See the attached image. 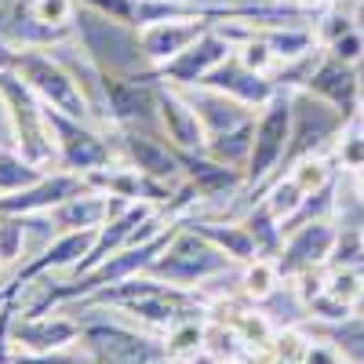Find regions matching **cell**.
I'll list each match as a JSON object with an SVG mask.
<instances>
[{
  "mask_svg": "<svg viewBox=\"0 0 364 364\" xmlns=\"http://www.w3.org/2000/svg\"><path fill=\"white\" fill-rule=\"evenodd\" d=\"M331 146H336V161H339L343 171H350V175L360 171L364 168V120L360 117H350Z\"/></svg>",
  "mask_w": 364,
  "mask_h": 364,
  "instance_id": "obj_30",
  "label": "cell"
},
{
  "mask_svg": "<svg viewBox=\"0 0 364 364\" xmlns=\"http://www.w3.org/2000/svg\"><path fill=\"white\" fill-rule=\"evenodd\" d=\"M288 135H291V91L281 87L273 102L262 106V117L255 120L252 157L245 164V190H262L277 178L288 149Z\"/></svg>",
  "mask_w": 364,
  "mask_h": 364,
  "instance_id": "obj_7",
  "label": "cell"
},
{
  "mask_svg": "<svg viewBox=\"0 0 364 364\" xmlns=\"http://www.w3.org/2000/svg\"><path fill=\"white\" fill-rule=\"evenodd\" d=\"M4 299H8V291H0V306H4Z\"/></svg>",
  "mask_w": 364,
  "mask_h": 364,
  "instance_id": "obj_47",
  "label": "cell"
},
{
  "mask_svg": "<svg viewBox=\"0 0 364 364\" xmlns=\"http://www.w3.org/2000/svg\"><path fill=\"white\" fill-rule=\"evenodd\" d=\"M357 117L364 120V87H360V102H357Z\"/></svg>",
  "mask_w": 364,
  "mask_h": 364,
  "instance_id": "obj_45",
  "label": "cell"
},
{
  "mask_svg": "<svg viewBox=\"0 0 364 364\" xmlns=\"http://www.w3.org/2000/svg\"><path fill=\"white\" fill-rule=\"evenodd\" d=\"M350 29H357V26H353V18H346L343 11H328V15H324V22L317 26V41L328 48L331 41H339L343 33H350Z\"/></svg>",
  "mask_w": 364,
  "mask_h": 364,
  "instance_id": "obj_40",
  "label": "cell"
},
{
  "mask_svg": "<svg viewBox=\"0 0 364 364\" xmlns=\"http://www.w3.org/2000/svg\"><path fill=\"white\" fill-rule=\"evenodd\" d=\"M29 11H33L44 26L70 29L73 26V11H77V0H29Z\"/></svg>",
  "mask_w": 364,
  "mask_h": 364,
  "instance_id": "obj_36",
  "label": "cell"
},
{
  "mask_svg": "<svg viewBox=\"0 0 364 364\" xmlns=\"http://www.w3.org/2000/svg\"><path fill=\"white\" fill-rule=\"evenodd\" d=\"M266 204H269V211H273L281 223H291V219L299 215V208L306 204V193L295 186L291 175H281V178H273L269 186H266Z\"/></svg>",
  "mask_w": 364,
  "mask_h": 364,
  "instance_id": "obj_31",
  "label": "cell"
},
{
  "mask_svg": "<svg viewBox=\"0 0 364 364\" xmlns=\"http://www.w3.org/2000/svg\"><path fill=\"white\" fill-rule=\"evenodd\" d=\"M95 237H99V230H73V233H58V240L48 248V252H41V255H33L18 273H15V281H11V288H26V284H33L37 277H44L48 269H73L87 252H91V245H95Z\"/></svg>",
  "mask_w": 364,
  "mask_h": 364,
  "instance_id": "obj_19",
  "label": "cell"
},
{
  "mask_svg": "<svg viewBox=\"0 0 364 364\" xmlns=\"http://www.w3.org/2000/svg\"><path fill=\"white\" fill-rule=\"evenodd\" d=\"M302 306H306L310 321H346L353 314V306H346V302H339L336 295H328V291L314 295L310 302H302Z\"/></svg>",
  "mask_w": 364,
  "mask_h": 364,
  "instance_id": "obj_37",
  "label": "cell"
},
{
  "mask_svg": "<svg viewBox=\"0 0 364 364\" xmlns=\"http://www.w3.org/2000/svg\"><path fill=\"white\" fill-rule=\"evenodd\" d=\"M353 310H357V314L364 317V291H360V299H357V306H353Z\"/></svg>",
  "mask_w": 364,
  "mask_h": 364,
  "instance_id": "obj_46",
  "label": "cell"
},
{
  "mask_svg": "<svg viewBox=\"0 0 364 364\" xmlns=\"http://www.w3.org/2000/svg\"><path fill=\"white\" fill-rule=\"evenodd\" d=\"M360 73L350 63H339V58H321V66L314 70V77L306 80V91L321 95L324 102H331L336 109H343L346 117H357V102H360Z\"/></svg>",
  "mask_w": 364,
  "mask_h": 364,
  "instance_id": "obj_20",
  "label": "cell"
},
{
  "mask_svg": "<svg viewBox=\"0 0 364 364\" xmlns=\"http://www.w3.org/2000/svg\"><path fill=\"white\" fill-rule=\"evenodd\" d=\"M200 84H204V87H215V91H226V95L240 99L245 106H266V102H273V95L281 91L266 73L248 70L237 55H230L223 66H215Z\"/></svg>",
  "mask_w": 364,
  "mask_h": 364,
  "instance_id": "obj_17",
  "label": "cell"
},
{
  "mask_svg": "<svg viewBox=\"0 0 364 364\" xmlns=\"http://www.w3.org/2000/svg\"><path fill=\"white\" fill-rule=\"evenodd\" d=\"M288 175L295 178V186L306 193V197H314V193H321V190L331 186V164H328L321 154H317V157H306V161H299ZM277 178H281V175H277Z\"/></svg>",
  "mask_w": 364,
  "mask_h": 364,
  "instance_id": "obj_33",
  "label": "cell"
},
{
  "mask_svg": "<svg viewBox=\"0 0 364 364\" xmlns=\"http://www.w3.org/2000/svg\"><path fill=\"white\" fill-rule=\"evenodd\" d=\"M204 328H208V321L204 317H190V321H178L175 328H168V339H164V346H168V360H193V357H200L204 353Z\"/></svg>",
  "mask_w": 364,
  "mask_h": 364,
  "instance_id": "obj_29",
  "label": "cell"
},
{
  "mask_svg": "<svg viewBox=\"0 0 364 364\" xmlns=\"http://www.w3.org/2000/svg\"><path fill=\"white\" fill-rule=\"evenodd\" d=\"M211 26L215 22H208V18H171V22H154V26L139 29V37H142V48L149 55V63L161 70L164 63L178 58Z\"/></svg>",
  "mask_w": 364,
  "mask_h": 364,
  "instance_id": "obj_21",
  "label": "cell"
},
{
  "mask_svg": "<svg viewBox=\"0 0 364 364\" xmlns=\"http://www.w3.org/2000/svg\"><path fill=\"white\" fill-rule=\"evenodd\" d=\"M336 245H339V230L328 219L299 223L295 230H288V240L277 255L281 277H299L306 269H324L331 262V255H336Z\"/></svg>",
  "mask_w": 364,
  "mask_h": 364,
  "instance_id": "obj_10",
  "label": "cell"
},
{
  "mask_svg": "<svg viewBox=\"0 0 364 364\" xmlns=\"http://www.w3.org/2000/svg\"><path fill=\"white\" fill-rule=\"evenodd\" d=\"M328 295H336L346 306H357V299L364 291V269H350V266H336L328 273V284H324Z\"/></svg>",
  "mask_w": 364,
  "mask_h": 364,
  "instance_id": "obj_35",
  "label": "cell"
},
{
  "mask_svg": "<svg viewBox=\"0 0 364 364\" xmlns=\"http://www.w3.org/2000/svg\"><path fill=\"white\" fill-rule=\"evenodd\" d=\"M230 266H237L226 252H219L211 240H204L200 233L178 226V233L171 237V245L149 262V277L157 281H168V284H178V288H197L211 277L226 273Z\"/></svg>",
  "mask_w": 364,
  "mask_h": 364,
  "instance_id": "obj_6",
  "label": "cell"
},
{
  "mask_svg": "<svg viewBox=\"0 0 364 364\" xmlns=\"http://www.w3.org/2000/svg\"><path fill=\"white\" fill-rule=\"evenodd\" d=\"M233 55V41L223 33L219 26H211V29H204V33L182 51L178 58H171V63H164L161 70H157V80H164V84H175V87H193V84H200L215 66H223L226 58Z\"/></svg>",
  "mask_w": 364,
  "mask_h": 364,
  "instance_id": "obj_12",
  "label": "cell"
},
{
  "mask_svg": "<svg viewBox=\"0 0 364 364\" xmlns=\"http://www.w3.org/2000/svg\"><path fill=\"white\" fill-rule=\"evenodd\" d=\"M102 99L117 128H149L157 117V77H102Z\"/></svg>",
  "mask_w": 364,
  "mask_h": 364,
  "instance_id": "obj_11",
  "label": "cell"
},
{
  "mask_svg": "<svg viewBox=\"0 0 364 364\" xmlns=\"http://www.w3.org/2000/svg\"><path fill=\"white\" fill-rule=\"evenodd\" d=\"M182 226L200 233L204 240H211L219 252H226L237 266H245L252 259H259V248H255V240L252 233L245 230V223H208V219H182Z\"/></svg>",
  "mask_w": 364,
  "mask_h": 364,
  "instance_id": "obj_23",
  "label": "cell"
},
{
  "mask_svg": "<svg viewBox=\"0 0 364 364\" xmlns=\"http://www.w3.org/2000/svg\"><path fill=\"white\" fill-rule=\"evenodd\" d=\"M178 157H182V175L200 190V197H219V193L245 190V168L223 164L208 154H182V149H178Z\"/></svg>",
  "mask_w": 364,
  "mask_h": 364,
  "instance_id": "obj_22",
  "label": "cell"
},
{
  "mask_svg": "<svg viewBox=\"0 0 364 364\" xmlns=\"http://www.w3.org/2000/svg\"><path fill=\"white\" fill-rule=\"evenodd\" d=\"M310 339L331 343L346 364H364V317L353 310L346 321H310L306 324Z\"/></svg>",
  "mask_w": 364,
  "mask_h": 364,
  "instance_id": "obj_24",
  "label": "cell"
},
{
  "mask_svg": "<svg viewBox=\"0 0 364 364\" xmlns=\"http://www.w3.org/2000/svg\"><path fill=\"white\" fill-rule=\"evenodd\" d=\"M0 66L15 70L29 87L37 91V99L66 117L87 120L91 124V99L80 91V80L73 77V70L55 55H44L41 48H11L0 41Z\"/></svg>",
  "mask_w": 364,
  "mask_h": 364,
  "instance_id": "obj_3",
  "label": "cell"
},
{
  "mask_svg": "<svg viewBox=\"0 0 364 364\" xmlns=\"http://www.w3.org/2000/svg\"><path fill=\"white\" fill-rule=\"evenodd\" d=\"M328 55H331V58H339V63L357 66L360 58H364V33H360V29H350V33H343L339 41H331V44H328Z\"/></svg>",
  "mask_w": 364,
  "mask_h": 364,
  "instance_id": "obj_38",
  "label": "cell"
},
{
  "mask_svg": "<svg viewBox=\"0 0 364 364\" xmlns=\"http://www.w3.org/2000/svg\"><path fill=\"white\" fill-rule=\"evenodd\" d=\"M0 364H11V360H0Z\"/></svg>",
  "mask_w": 364,
  "mask_h": 364,
  "instance_id": "obj_50",
  "label": "cell"
},
{
  "mask_svg": "<svg viewBox=\"0 0 364 364\" xmlns=\"http://www.w3.org/2000/svg\"><path fill=\"white\" fill-rule=\"evenodd\" d=\"M157 120L175 149H182V154H204L208 132L200 124L197 109L190 106V99L182 95V87L157 80Z\"/></svg>",
  "mask_w": 364,
  "mask_h": 364,
  "instance_id": "obj_14",
  "label": "cell"
},
{
  "mask_svg": "<svg viewBox=\"0 0 364 364\" xmlns=\"http://www.w3.org/2000/svg\"><path fill=\"white\" fill-rule=\"evenodd\" d=\"M281 284H284V277H281V269H277V259L259 255V259L245 262V269H240V295L252 299V302L273 299Z\"/></svg>",
  "mask_w": 364,
  "mask_h": 364,
  "instance_id": "obj_27",
  "label": "cell"
},
{
  "mask_svg": "<svg viewBox=\"0 0 364 364\" xmlns=\"http://www.w3.org/2000/svg\"><path fill=\"white\" fill-rule=\"evenodd\" d=\"M240 223H245V230L252 233L259 255H266V259H277V255H281V248H284V223L273 215L266 200L252 204L248 215L240 219Z\"/></svg>",
  "mask_w": 364,
  "mask_h": 364,
  "instance_id": "obj_25",
  "label": "cell"
},
{
  "mask_svg": "<svg viewBox=\"0 0 364 364\" xmlns=\"http://www.w3.org/2000/svg\"><path fill=\"white\" fill-rule=\"evenodd\" d=\"M273 4H284V0H273Z\"/></svg>",
  "mask_w": 364,
  "mask_h": 364,
  "instance_id": "obj_49",
  "label": "cell"
},
{
  "mask_svg": "<svg viewBox=\"0 0 364 364\" xmlns=\"http://www.w3.org/2000/svg\"><path fill=\"white\" fill-rule=\"evenodd\" d=\"M252 142H255V120H248V124H240L233 132H223V135H211L204 154L215 157L223 164H233V168H245L248 157H252Z\"/></svg>",
  "mask_w": 364,
  "mask_h": 364,
  "instance_id": "obj_26",
  "label": "cell"
},
{
  "mask_svg": "<svg viewBox=\"0 0 364 364\" xmlns=\"http://www.w3.org/2000/svg\"><path fill=\"white\" fill-rule=\"evenodd\" d=\"M0 223H4V215H0Z\"/></svg>",
  "mask_w": 364,
  "mask_h": 364,
  "instance_id": "obj_51",
  "label": "cell"
},
{
  "mask_svg": "<svg viewBox=\"0 0 364 364\" xmlns=\"http://www.w3.org/2000/svg\"><path fill=\"white\" fill-rule=\"evenodd\" d=\"M230 324L237 328V336L245 339L248 346H269L273 331H277V328L269 324V317H266V314H259V310H237V306H233Z\"/></svg>",
  "mask_w": 364,
  "mask_h": 364,
  "instance_id": "obj_34",
  "label": "cell"
},
{
  "mask_svg": "<svg viewBox=\"0 0 364 364\" xmlns=\"http://www.w3.org/2000/svg\"><path fill=\"white\" fill-rule=\"evenodd\" d=\"M353 193L364 200V168H360V171H353Z\"/></svg>",
  "mask_w": 364,
  "mask_h": 364,
  "instance_id": "obj_44",
  "label": "cell"
},
{
  "mask_svg": "<svg viewBox=\"0 0 364 364\" xmlns=\"http://www.w3.org/2000/svg\"><path fill=\"white\" fill-rule=\"evenodd\" d=\"M120 306L124 314H132L135 321L149 324V328H175L178 321H190V317H200V299L193 288H178V284H168V281H157L149 273H139L132 281H120V284H109V288H99L91 291L87 299H80V310L84 306Z\"/></svg>",
  "mask_w": 364,
  "mask_h": 364,
  "instance_id": "obj_2",
  "label": "cell"
},
{
  "mask_svg": "<svg viewBox=\"0 0 364 364\" xmlns=\"http://www.w3.org/2000/svg\"><path fill=\"white\" fill-rule=\"evenodd\" d=\"M87 178L77 171H55L44 175L37 186H26L18 193H0V215L8 219H26V215H41V211H55L58 204H66L80 193H87Z\"/></svg>",
  "mask_w": 364,
  "mask_h": 364,
  "instance_id": "obj_13",
  "label": "cell"
},
{
  "mask_svg": "<svg viewBox=\"0 0 364 364\" xmlns=\"http://www.w3.org/2000/svg\"><path fill=\"white\" fill-rule=\"evenodd\" d=\"M80 339V321L73 317H22L11 324V343L26 353H55L70 350Z\"/></svg>",
  "mask_w": 364,
  "mask_h": 364,
  "instance_id": "obj_18",
  "label": "cell"
},
{
  "mask_svg": "<svg viewBox=\"0 0 364 364\" xmlns=\"http://www.w3.org/2000/svg\"><path fill=\"white\" fill-rule=\"evenodd\" d=\"M302 364H343V353L331 343H324V339H314L306 357H302Z\"/></svg>",
  "mask_w": 364,
  "mask_h": 364,
  "instance_id": "obj_41",
  "label": "cell"
},
{
  "mask_svg": "<svg viewBox=\"0 0 364 364\" xmlns=\"http://www.w3.org/2000/svg\"><path fill=\"white\" fill-rule=\"evenodd\" d=\"M80 343L91 364H168V346L161 339L113 321H80Z\"/></svg>",
  "mask_w": 364,
  "mask_h": 364,
  "instance_id": "obj_8",
  "label": "cell"
},
{
  "mask_svg": "<svg viewBox=\"0 0 364 364\" xmlns=\"http://www.w3.org/2000/svg\"><path fill=\"white\" fill-rule=\"evenodd\" d=\"M0 273H4V259H0Z\"/></svg>",
  "mask_w": 364,
  "mask_h": 364,
  "instance_id": "obj_48",
  "label": "cell"
},
{
  "mask_svg": "<svg viewBox=\"0 0 364 364\" xmlns=\"http://www.w3.org/2000/svg\"><path fill=\"white\" fill-rule=\"evenodd\" d=\"M48 171L33 161H26L18 149H0V193H18L26 186H37Z\"/></svg>",
  "mask_w": 364,
  "mask_h": 364,
  "instance_id": "obj_28",
  "label": "cell"
},
{
  "mask_svg": "<svg viewBox=\"0 0 364 364\" xmlns=\"http://www.w3.org/2000/svg\"><path fill=\"white\" fill-rule=\"evenodd\" d=\"M73 37L80 41L84 58L102 77H157V66L149 63L139 29L128 22L109 18L87 4H77Z\"/></svg>",
  "mask_w": 364,
  "mask_h": 364,
  "instance_id": "obj_1",
  "label": "cell"
},
{
  "mask_svg": "<svg viewBox=\"0 0 364 364\" xmlns=\"http://www.w3.org/2000/svg\"><path fill=\"white\" fill-rule=\"evenodd\" d=\"M350 18H353V26L364 33V0H357V8H353V15H350Z\"/></svg>",
  "mask_w": 364,
  "mask_h": 364,
  "instance_id": "obj_43",
  "label": "cell"
},
{
  "mask_svg": "<svg viewBox=\"0 0 364 364\" xmlns=\"http://www.w3.org/2000/svg\"><path fill=\"white\" fill-rule=\"evenodd\" d=\"M291 4H295V8H302V11H321V8L328 4V0H291Z\"/></svg>",
  "mask_w": 364,
  "mask_h": 364,
  "instance_id": "obj_42",
  "label": "cell"
},
{
  "mask_svg": "<svg viewBox=\"0 0 364 364\" xmlns=\"http://www.w3.org/2000/svg\"><path fill=\"white\" fill-rule=\"evenodd\" d=\"M0 106H4V117L11 124V139H15V149L33 161L41 168H48L51 161H58L55 154V139H51V128H48V113H44V102L37 99V91L29 87L15 70L0 66Z\"/></svg>",
  "mask_w": 364,
  "mask_h": 364,
  "instance_id": "obj_4",
  "label": "cell"
},
{
  "mask_svg": "<svg viewBox=\"0 0 364 364\" xmlns=\"http://www.w3.org/2000/svg\"><path fill=\"white\" fill-rule=\"evenodd\" d=\"M171 87H175V84H171ZM182 95H186L190 106L197 109L208 139H211V135H223V132H233V128H240V124H248V120H255V117H252V106H245L240 99L226 95V91L193 84V87H182Z\"/></svg>",
  "mask_w": 364,
  "mask_h": 364,
  "instance_id": "obj_16",
  "label": "cell"
},
{
  "mask_svg": "<svg viewBox=\"0 0 364 364\" xmlns=\"http://www.w3.org/2000/svg\"><path fill=\"white\" fill-rule=\"evenodd\" d=\"M120 146L128 154V164L139 168L142 175L157 178V182H171L182 175V157L171 142H161L149 128H120Z\"/></svg>",
  "mask_w": 364,
  "mask_h": 364,
  "instance_id": "obj_15",
  "label": "cell"
},
{
  "mask_svg": "<svg viewBox=\"0 0 364 364\" xmlns=\"http://www.w3.org/2000/svg\"><path fill=\"white\" fill-rule=\"evenodd\" d=\"M266 350L273 353L277 364H302V357H306V350H310V331L281 328V331H273V339H269Z\"/></svg>",
  "mask_w": 364,
  "mask_h": 364,
  "instance_id": "obj_32",
  "label": "cell"
},
{
  "mask_svg": "<svg viewBox=\"0 0 364 364\" xmlns=\"http://www.w3.org/2000/svg\"><path fill=\"white\" fill-rule=\"evenodd\" d=\"M346 120L350 117L343 109L324 102L321 95H314L306 87H295L291 91V135H288V149H284V161H281L277 175H288L299 161L324 154L336 142V135L343 132Z\"/></svg>",
  "mask_w": 364,
  "mask_h": 364,
  "instance_id": "obj_5",
  "label": "cell"
},
{
  "mask_svg": "<svg viewBox=\"0 0 364 364\" xmlns=\"http://www.w3.org/2000/svg\"><path fill=\"white\" fill-rule=\"evenodd\" d=\"M22 255V219H8L0 223V259L11 262Z\"/></svg>",
  "mask_w": 364,
  "mask_h": 364,
  "instance_id": "obj_39",
  "label": "cell"
},
{
  "mask_svg": "<svg viewBox=\"0 0 364 364\" xmlns=\"http://www.w3.org/2000/svg\"><path fill=\"white\" fill-rule=\"evenodd\" d=\"M48 113V128H51V139H55V154H58V164L66 171H77V175H87V171H99V168H109L113 161V149L109 142L87 124V120H77V117H66L51 106H44Z\"/></svg>",
  "mask_w": 364,
  "mask_h": 364,
  "instance_id": "obj_9",
  "label": "cell"
}]
</instances>
